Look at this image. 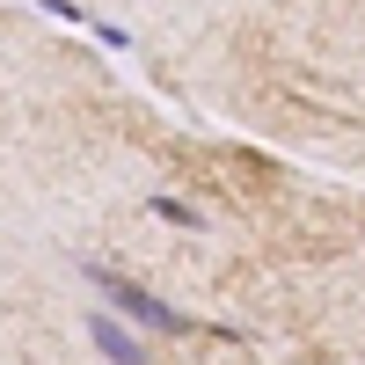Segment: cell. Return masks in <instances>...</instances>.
<instances>
[{
  "mask_svg": "<svg viewBox=\"0 0 365 365\" xmlns=\"http://www.w3.org/2000/svg\"><path fill=\"white\" fill-rule=\"evenodd\" d=\"M88 285H96L125 322H139V329H161V336H190V329H197L182 307H168L161 292H146V285H132V278H117V270H103V263H88Z\"/></svg>",
  "mask_w": 365,
  "mask_h": 365,
  "instance_id": "6da1fadb",
  "label": "cell"
},
{
  "mask_svg": "<svg viewBox=\"0 0 365 365\" xmlns=\"http://www.w3.org/2000/svg\"><path fill=\"white\" fill-rule=\"evenodd\" d=\"M88 37H103L110 51H125V44H132V29H117V22H88Z\"/></svg>",
  "mask_w": 365,
  "mask_h": 365,
  "instance_id": "5b68a950",
  "label": "cell"
},
{
  "mask_svg": "<svg viewBox=\"0 0 365 365\" xmlns=\"http://www.w3.org/2000/svg\"><path fill=\"white\" fill-rule=\"evenodd\" d=\"M146 212H161V220H168V227H182V234H190V227H205V212H190L182 197H146Z\"/></svg>",
  "mask_w": 365,
  "mask_h": 365,
  "instance_id": "3957f363",
  "label": "cell"
},
{
  "mask_svg": "<svg viewBox=\"0 0 365 365\" xmlns=\"http://www.w3.org/2000/svg\"><path fill=\"white\" fill-rule=\"evenodd\" d=\"M88 344H96L110 365H146V344L125 329V314L117 307H103V314H88Z\"/></svg>",
  "mask_w": 365,
  "mask_h": 365,
  "instance_id": "7a4b0ae2",
  "label": "cell"
},
{
  "mask_svg": "<svg viewBox=\"0 0 365 365\" xmlns=\"http://www.w3.org/2000/svg\"><path fill=\"white\" fill-rule=\"evenodd\" d=\"M37 8L58 15V22H73V29H88V8H81V0H37Z\"/></svg>",
  "mask_w": 365,
  "mask_h": 365,
  "instance_id": "277c9868",
  "label": "cell"
}]
</instances>
